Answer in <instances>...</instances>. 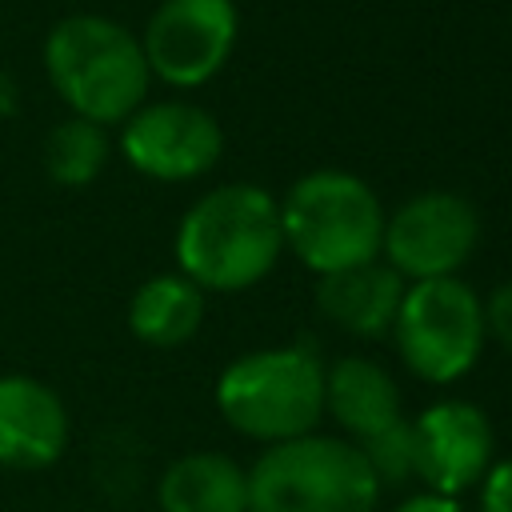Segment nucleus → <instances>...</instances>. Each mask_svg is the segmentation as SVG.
I'll return each instance as SVG.
<instances>
[{"label":"nucleus","instance_id":"1","mask_svg":"<svg viewBox=\"0 0 512 512\" xmlns=\"http://www.w3.org/2000/svg\"><path fill=\"white\" fill-rule=\"evenodd\" d=\"M280 200L260 184L204 192L176 228V268L200 292H248L280 260Z\"/></svg>","mask_w":512,"mask_h":512},{"label":"nucleus","instance_id":"2","mask_svg":"<svg viewBox=\"0 0 512 512\" xmlns=\"http://www.w3.org/2000/svg\"><path fill=\"white\" fill-rule=\"evenodd\" d=\"M44 72L72 116L92 124H124L148 96L152 72L140 40L96 12H72L44 40Z\"/></svg>","mask_w":512,"mask_h":512},{"label":"nucleus","instance_id":"3","mask_svg":"<svg viewBox=\"0 0 512 512\" xmlns=\"http://www.w3.org/2000/svg\"><path fill=\"white\" fill-rule=\"evenodd\" d=\"M280 232L292 256L324 276L380 260L384 208L380 196L344 168H316L300 176L280 200Z\"/></svg>","mask_w":512,"mask_h":512},{"label":"nucleus","instance_id":"4","mask_svg":"<svg viewBox=\"0 0 512 512\" xmlns=\"http://www.w3.org/2000/svg\"><path fill=\"white\" fill-rule=\"evenodd\" d=\"M248 472V512H376L380 484L360 448L304 432L264 444Z\"/></svg>","mask_w":512,"mask_h":512},{"label":"nucleus","instance_id":"5","mask_svg":"<svg viewBox=\"0 0 512 512\" xmlns=\"http://www.w3.org/2000/svg\"><path fill=\"white\" fill-rule=\"evenodd\" d=\"M216 408L228 428L260 444L316 432L324 416V364L300 344L244 352L216 376Z\"/></svg>","mask_w":512,"mask_h":512},{"label":"nucleus","instance_id":"6","mask_svg":"<svg viewBox=\"0 0 512 512\" xmlns=\"http://www.w3.org/2000/svg\"><path fill=\"white\" fill-rule=\"evenodd\" d=\"M392 336L404 368L424 384H452L472 372L484 352L480 296L460 276L404 284Z\"/></svg>","mask_w":512,"mask_h":512},{"label":"nucleus","instance_id":"7","mask_svg":"<svg viewBox=\"0 0 512 512\" xmlns=\"http://www.w3.org/2000/svg\"><path fill=\"white\" fill-rule=\"evenodd\" d=\"M480 244V212L460 192H420L384 216L380 256L404 280L456 276Z\"/></svg>","mask_w":512,"mask_h":512},{"label":"nucleus","instance_id":"8","mask_svg":"<svg viewBox=\"0 0 512 512\" xmlns=\"http://www.w3.org/2000/svg\"><path fill=\"white\" fill-rule=\"evenodd\" d=\"M236 4L232 0H164L140 36L148 72L172 88L208 84L232 56Z\"/></svg>","mask_w":512,"mask_h":512},{"label":"nucleus","instance_id":"9","mask_svg":"<svg viewBox=\"0 0 512 512\" xmlns=\"http://www.w3.org/2000/svg\"><path fill=\"white\" fill-rule=\"evenodd\" d=\"M120 152L140 176L180 184L216 168L224 152V132L212 112L184 100H160L140 104L120 124Z\"/></svg>","mask_w":512,"mask_h":512},{"label":"nucleus","instance_id":"10","mask_svg":"<svg viewBox=\"0 0 512 512\" xmlns=\"http://www.w3.org/2000/svg\"><path fill=\"white\" fill-rule=\"evenodd\" d=\"M492 424L472 400H436L412 420V476L428 492L460 496L492 468Z\"/></svg>","mask_w":512,"mask_h":512},{"label":"nucleus","instance_id":"11","mask_svg":"<svg viewBox=\"0 0 512 512\" xmlns=\"http://www.w3.org/2000/svg\"><path fill=\"white\" fill-rule=\"evenodd\" d=\"M68 408L36 376H0V468L40 472L68 448Z\"/></svg>","mask_w":512,"mask_h":512},{"label":"nucleus","instance_id":"12","mask_svg":"<svg viewBox=\"0 0 512 512\" xmlns=\"http://www.w3.org/2000/svg\"><path fill=\"white\" fill-rule=\"evenodd\" d=\"M400 296H404V280L384 260L324 272L316 280V312L328 324H336L340 332H352L364 340L392 332Z\"/></svg>","mask_w":512,"mask_h":512},{"label":"nucleus","instance_id":"13","mask_svg":"<svg viewBox=\"0 0 512 512\" xmlns=\"http://www.w3.org/2000/svg\"><path fill=\"white\" fill-rule=\"evenodd\" d=\"M324 412L352 436V444L400 420L396 380L368 356H340L324 368Z\"/></svg>","mask_w":512,"mask_h":512},{"label":"nucleus","instance_id":"14","mask_svg":"<svg viewBox=\"0 0 512 512\" xmlns=\"http://www.w3.org/2000/svg\"><path fill=\"white\" fill-rule=\"evenodd\" d=\"M160 512H248V472L224 452L176 456L156 484Z\"/></svg>","mask_w":512,"mask_h":512},{"label":"nucleus","instance_id":"15","mask_svg":"<svg viewBox=\"0 0 512 512\" xmlns=\"http://www.w3.org/2000/svg\"><path fill=\"white\" fill-rule=\"evenodd\" d=\"M204 292L180 276L160 272L148 276L128 300V332L148 348H180L200 332Z\"/></svg>","mask_w":512,"mask_h":512},{"label":"nucleus","instance_id":"16","mask_svg":"<svg viewBox=\"0 0 512 512\" xmlns=\"http://www.w3.org/2000/svg\"><path fill=\"white\" fill-rule=\"evenodd\" d=\"M112 156V140L104 124H92L84 116L60 120L44 140V172L60 188H84L92 184Z\"/></svg>","mask_w":512,"mask_h":512},{"label":"nucleus","instance_id":"17","mask_svg":"<svg viewBox=\"0 0 512 512\" xmlns=\"http://www.w3.org/2000/svg\"><path fill=\"white\" fill-rule=\"evenodd\" d=\"M356 448H360L368 472L376 476L380 492L384 488H400V484L412 480V420L400 416L388 428H380L368 440H360Z\"/></svg>","mask_w":512,"mask_h":512},{"label":"nucleus","instance_id":"18","mask_svg":"<svg viewBox=\"0 0 512 512\" xmlns=\"http://www.w3.org/2000/svg\"><path fill=\"white\" fill-rule=\"evenodd\" d=\"M480 312H484V340H496L512 356V280L496 284L488 300H480Z\"/></svg>","mask_w":512,"mask_h":512},{"label":"nucleus","instance_id":"19","mask_svg":"<svg viewBox=\"0 0 512 512\" xmlns=\"http://www.w3.org/2000/svg\"><path fill=\"white\" fill-rule=\"evenodd\" d=\"M480 512H512V460H500L480 480Z\"/></svg>","mask_w":512,"mask_h":512},{"label":"nucleus","instance_id":"20","mask_svg":"<svg viewBox=\"0 0 512 512\" xmlns=\"http://www.w3.org/2000/svg\"><path fill=\"white\" fill-rule=\"evenodd\" d=\"M396 512H464L456 496H440V492H416L408 496Z\"/></svg>","mask_w":512,"mask_h":512},{"label":"nucleus","instance_id":"21","mask_svg":"<svg viewBox=\"0 0 512 512\" xmlns=\"http://www.w3.org/2000/svg\"><path fill=\"white\" fill-rule=\"evenodd\" d=\"M16 112V88L8 84V76H0V116H12Z\"/></svg>","mask_w":512,"mask_h":512}]
</instances>
